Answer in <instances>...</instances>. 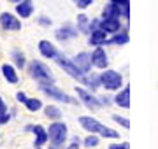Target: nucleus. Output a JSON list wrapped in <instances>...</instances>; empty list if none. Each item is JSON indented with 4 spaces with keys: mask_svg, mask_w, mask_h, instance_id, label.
Here are the masks:
<instances>
[{
    "mask_svg": "<svg viewBox=\"0 0 158 149\" xmlns=\"http://www.w3.org/2000/svg\"><path fill=\"white\" fill-rule=\"evenodd\" d=\"M91 63L95 65V67H98V69H106L107 67V54H106V51L102 49V47H97L95 51L91 53Z\"/></svg>",
    "mask_w": 158,
    "mask_h": 149,
    "instance_id": "obj_10",
    "label": "nucleus"
},
{
    "mask_svg": "<svg viewBox=\"0 0 158 149\" xmlns=\"http://www.w3.org/2000/svg\"><path fill=\"white\" fill-rule=\"evenodd\" d=\"M16 12L21 18H30L32 12H34V2L32 0H21L16 6Z\"/></svg>",
    "mask_w": 158,
    "mask_h": 149,
    "instance_id": "obj_13",
    "label": "nucleus"
},
{
    "mask_svg": "<svg viewBox=\"0 0 158 149\" xmlns=\"http://www.w3.org/2000/svg\"><path fill=\"white\" fill-rule=\"evenodd\" d=\"M0 25H2L4 30H19L21 28L19 19L14 18L12 14H9V12H2L0 14Z\"/></svg>",
    "mask_w": 158,
    "mask_h": 149,
    "instance_id": "obj_9",
    "label": "nucleus"
},
{
    "mask_svg": "<svg viewBox=\"0 0 158 149\" xmlns=\"http://www.w3.org/2000/svg\"><path fill=\"white\" fill-rule=\"evenodd\" d=\"M114 4H118V6H128L130 0H113Z\"/></svg>",
    "mask_w": 158,
    "mask_h": 149,
    "instance_id": "obj_35",
    "label": "nucleus"
},
{
    "mask_svg": "<svg viewBox=\"0 0 158 149\" xmlns=\"http://www.w3.org/2000/svg\"><path fill=\"white\" fill-rule=\"evenodd\" d=\"M107 32L106 30H102V28H97V30H93L91 32V35H90V44L91 46H100V44H106L107 42Z\"/></svg>",
    "mask_w": 158,
    "mask_h": 149,
    "instance_id": "obj_16",
    "label": "nucleus"
},
{
    "mask_svg": "<svg viewBox=\"0 0 158 149\" xmlns=\"http://www.w3.org/2000/svg\"><path fill=\"white\" fill-rule=\"evenodd\" d=\"M127 42H128V34L127 32H116L113 39L107 40L106 44H119L121 46V44H127Z\"/></svg>",
    "mask_w": 158,
    "mask_h": 149,
    "instance_id": "obj_20",
    "label": "nucleus"
},
{
    "mask_svg": "<svg viewBox=\"0 0 158 149\" xmlns=\"http://www.w3.org/2000/svg\"><path fill=\"white\" fill-rule=\"evenodd\" d=\"M113 119L116 121V123H119L123 128H127V130L130 128V121L127 119V118H123V116H113Z\"/></svg>",
    "mask_w": 158,
    "mask_h": 149,
    "instance_id": "obj_27",
    "label": "nucleus"
},
{
    "mask_svg": "<svg viewBox=\"0 0 158 149\" xmlns=\"http://www.w3.org/2000/svg\"><path fill=\"white\" fill-rule=\"evenodd\" d=\"M39 51H40V54L46 56V58H56V54H58L56 47L53 46L49 40H40L39 42Z\"/></svg>",
    "mask_w": 158,
    "mask_h": 149,
    "instance_id": "obj_14",
    "label": "nucleus"
},
{
    "mask_svg": "<svg viewBox=\"0 0 158 149\" xmlns=\"http://www.w3.org/2000/svg\"><path fill=\"white\" fill-rule=\"evenodd\" d=\"M25 105H27V109L28 111H39L40 107H42V103H40V100H37V98H27V102H25Z\"/></svg>",
    "mask_w": 158,
    "mask_h": 149,
    "instance_id": "obj_24",
    "label": "nucleus"
},
{
    "mask_svg": "<svg viewBox=\"0 0 158 149\" xmlns=\"http://www.w3.org/2000/svg\"><path fill=\"white\" fill-rule=\"evenodd\" d=\"M28 130L35 133V147H40V146H42L46 140H48V137H49V135L46 133L44 128H42V126H39V125H35V126H34V125H30V126H28Z\"/></svg>",
    "mask_w": 158,
    "mask_h": 149,
    "instance_id": "obj_12",
    "label": "nucleus"
},
{
    "mask_svg": "<svg viewBox=\"0 0 158 149\" xmlns=\"http://www.w3.org/2000/svg\"><path fill=\"white\" fill-rule=\"evenodd\" d=\"M97 28H100V21H97V19H93L90 23V30L93 32V30H97Z\"/></svg>",
    "mask_w": 158,
    "mask_h": 149,
    "instance_id": "obj_32",
    "label": "nucleus"
},
{
    "mask_svg": "<svg viewBox=\"0 0 158 149\" xmlns=\"http://www.w3.org/2000/svg\"><path fill=\"white\" fill-rule=\"evenodd\" d=\"M28 72L32 77H35V81H39V86H48V84H53L55 83L49 69L46 67L44 63L37 62V60L28 63Z\"/></svg>",
    "mask_w": 158,
    "mask_h": 149,
    "instance_id": "obj_1",
    "label": "nucleus"
},
{
    "mask_svg": "<svg viewBox=\"0 0 158 149\" xmlns=\"http://www.w3.org/2000/svg\"><path fill=\"white\" fill-rule=\"evenodd\" d=\"M11 2H16V4H19V2H21V0H11Z\"/></svg>",
    "mask_w": 158,
    "mask_h": 149,
    "instance_id": "obj_37",
    "label": "nucleus"
},
{
    "mask_svg": "<svg viewBox=\"0 0 158 149\" xmlns=\"http://www.w3.org/2000/svg\"><path fill=\"white\" fill-rule=\"evenodd\" d=\"M40 90L46 93V95H49V98H55V100H60V102H67L70 103L72 100H70V97L69 95H65V93L62 91V90H58L55 84H48V86H40Z\"/></svg>",
    "mask_w": 158,
    "mask_h": 149,
    "instance_id": "obj_7",
    "label": "nucleus"
},
{
    "mask_svg": "<svg viewBox=\"0 0 158 149\" xmlns=\"http://www.w3.org/2000/svg\"><path fill=\"white\" fill-rule=\"evenodd\" d=\"M74 4L79 7V9H86L93 4V0H74Z\"/></svg>",
    "mask_w": 158,
    "mask_h": 149,
    "instance_id": "obj_29",
    "label": "nucleus"
},
{
    "mask_svg": "<svg viewBox=\"0 0 158 149\" xmlns=\"http://www.w3.org/2000/svg\"><path fill=\"white\" fill-rule=\"evenodd\" d=\"M44 112H46V116L49 118V119H60L62 118V111L58 109V107H55V105H48L44 109Z\"/></svg>",
    "mask_w": 158,
    "mask_h": 149,
    "instance_id": "obj_22",
    "label": "nucleus"
},
{
    "mask_svg": "<svg viewBox=\"0 0 158 149\" xmlns=\"http://www.w3.org/2000/svg\"><path fill=\"white\" fill-rule=\"evenodd\" d=\"M35 149H39V147H35Z\"/></svg>",
    "mask_w": 158,
    "mask_h": 149,
    "instance_id": "obj_39",
    "label": "nucleus"
},
{
    "mask_svg": "<svg viewBox=\"0 0 158 149\" xmlns=\"http://www.w3.org/2000/svg\"><path fill=\"white\" fill-rule=\"evenodd\" d=\"M79 125L90 133H100L102 128H104V125L100 121H97L95 118H90V116H81L79 118Z\"/></svg>",
    "mask_w": 158,
    "mask_h": 149,
    "instance_id": "obj_6",
    "label": "nucleus"
},
{
    "mask_svg": "<svg viewBox=\"0 0 158 149\" xmlns=\"http://www.w3.org/2000/svg\"><path fill=\"white\" fill-rule=\"evenodd\" d=\"M109 149H119V147H114V146H111V147H109Z\"/></svg>",
    "mask_w": 158,
    "mask_h": 149,
    "instance_id": "obj_38",
    "label": "nucleus"
},
{
    "mask_svg": "<svg viewBox=\"0 0 158 149\" xmlns=\"http://www.w3.org/2000/svg\"><path fill=\"white\" fill-rule=\"evenodd\" d=\"M74 63H76V67H77L83 74H88L91 69V54H88V53H79V54H76L72 60Z\"/></svg>",
    "mask_w": 158,
    "mask_h": 149,
    "instance_id": "obj_8",
    "label": "nucleus"
},
{
    "mask_svg": "<svg viewBox=\"0 0 158 149\" xmlns=\"http://www.w3.org/2000/svg\"><path fill=\"white\" fill-rule=\"evenodd\" d=\"M56 63L62 67L65 72H67L70 77H74V79H77V81H83V72L76 67V63L70 62V60H67V58H62V56H58L56 54Z\"/></svg>",
    "mask_w": 158,
    "mask_h": 149,
    "instance_id": "obj_4",
    "label": "nucleus"
},
{
    "mask_svg": "<svg viewBox=\"0 0 158 149\" xmlns=\"http://www.w3.org/2000/svg\"><path fill=\"white\" fill-rule=\"evenodd\" d=\"M119 16H121V7L118 4L111 2L104 7V18H119Z\"/></svg>",
    "mask_w": 158,
    "mask_h": 149,
    "instance_id": "obj_18",
    "label": "nucleus"
},
{
    "mask_svg": "<svg viewBox=\"0 0 158 149\" xmlns=\"http://www.w3.org/2000/svg\"><path fill=\"white\" fill-rule=\"evenodd\" d=\"M114 103L119 105V107H123V109H128L130 107V88L128 86L114 97Z\"/></svg>",
    "mask_w": 158,
    "mask_h": 149,
    "instance_id": "obj_17",
    "label": "nucleus"
},
{
    "mask_svg": "<svg viewBox=\"0 0 158 149\" xmlns=\"http://www.w3.org/2000/svg\"><path fill=\"white\" fill-rule=\"evenodd\" d=\"M9 119H11V116L7 114V112H6V114H2V116H0V125H6Z\"/></svg>",
    "mask_w": 158,
    "mask_h": 149,
    "instance_id": "obj_33",
    "label": "nucleus"
},
{
    "mask_svg": "<svg viewBox=\"0 0 158 149\" xmlns=\"http://www.w3.org/2000/svg\"><path fill=\"white\" fill-rule=\"evenodd\" d=\"M48 135H49L51 142L55 144V146H62L65 137H67V126H65V123H60V121L53 123V125L49 126Z\"/></svg>",
    "mask_w": 158,
    "mask_h": 149,
    "instance_id": "obj_2",
    "label": "nucleus"
},
{
    "mask_svg": "<svg viewBox=\"0 0 158 149\" xmlns=\"http://www.w3.org/2000/svg\"><path fill=\"white\" fill-rule=\"evenodd\" d=\"M74 37H77V28H74L70 25H65L60 30H56L58 40H69V39H74Z\"/></svg>",
    "mask_w": 158,
    "mask_h": 149,
    "instance_id": "obj_15",
    "label": "nucleus"
},
{
    "mask_svg": "<svg viewBox=\"0 0 158 149\" xmlns=\"http://www.w3.org/2000/svg\"><path fill=\"white\" fill-rule=\"evenodd\" d=\"M100 81L102 86H106V90H119V86H121V75L116 70H104Z\"/></svg>",
    "mask_w": 158,
    "mask_h": 149,
    "instance_id": "obj_3",
    "label": "nucleus"
},
{
    "mask_svg": "<svg viewBox=\"0 0 158 149\" xmlns=\"http://www.w3.org/2000/svg\"><path fill=\"white\" fill-rule=\"evenodd\" d=\"M67 149H79V139H77V137H74L72 144H70V146H69Z\"/></svg>",
    "mask_w": 158,
    "mask_h": 149,
    "instance_id": "obj_31",
    "label": "nucleus"
},
{
    "mask_svg": "<svg viewBox=\"0 0 158 149\" xmlns=\"http://www.w3.org/2000/svg\"><path fill=\"white\" fill-rule=\"evenodd\" d=\"M100 135L102 137H107V139H118L119 135H118V132H114V130H111V128H102V132H100Z\"/></svg>",
    "mask_w": 158,
    "mask_h": 149,
    "instance_id": "obj_26",
    "label": "nucleus"
},
{
    "mask_svg": "<svg viewBox=\"0 0 158 149\" xmlns=\"http://www.w3.org/2000/svg\"><path fill=\"white\" fill-rule=\"evenodd\" d=\"M6 112H7V105H6V102H4V100L0 98V116L6 114Z\"/></svg>",
    "mask_w": 158,
    "mask_h": 149,
    "instance_id": "obj_30",
    "label": "nucleus"
},
{
    "mask_svg": "<svg viewBox=\"0 0 158 149\" xmlns=\"http://www.w3.org/2000/svg\"><path fill=\"white\" fill-rule=\"evenodd\" d=\"M98 142H100V140H98V137H97V135H90V137L85 140V146H86V147H95Z\"/></svg>",
    "mask_w": 158,
    "mask_h": 149,
    "instance_id": "obj_28",
    "label": "nucleus"
},
{
    "mask_svg": "<svg viewBox=\"0 0 158 149\" xmlns=\"http://www.w3.org/2000/svg\"><path fill=\"white\" fill-rule=\"evenodd\" d=\"M12 60H14V63H16L18 69H23V67H25V56H23V53L12 51Z\"/></svg>",
    "mask_w": 158,
    "mask_h": 149,
    "instance_id": "obj_25",
    "label": "nucleus"
},
{
    "mask_svg": "<svg viewBox=\"0 0 158 149\" xmlns=\"http://www.w3.org/2000/svg\"><path fill=\"white\" fill-rule=\"evenodd\" d=\"M76 91H77V97H81L83 103H85L88 109L97 111V109H100V107H102V102H100V100H98V98H95L91 93L86 91V90H83V88H77Z\"/></svg>",
    "mask_w": 158,
    "mask_h": 149,
    "instance_id": "obj_5",
    "label": "nucleus"
},
{
    "mask_svg": "<svg viewBox=\"0 0 158 149\" xmlns=\"http://www.w3.org/2000/svg\"><path fill=\"white\" fill-rule=\"evenodd\" d=\"M100 28L106 30L107 34H116V32H119V28H121L119 18H104L100 21Z\"/></svg>",
    "mask_w": 158,
    "mask_h": 149,
    "instance_id": "obj_11",
    "label": "nucleus"
},
{
    "mask_svg": "<svg viewBox=\"0 0 158 149\" xmlns=\"http://www.w3.org/2000/svg\"><path fill=\"white\" fill-rule=\"evenodd\" d=\"M39 23L40 25H51V19H48V18L42 16V18H39Z\"/></svg>",
    "mask_w": 158,
    "mask_h": 149,
    "instance_id": "obj_36",
    "label": "nucleus"
},
{
    "mask_svg": "<svg viewBox=\"0 0 158 149\" xmlns=\"http://www.w3.org/2000/svg\"><path fill=\"white\" fill-rule=\"evenodd\" d=\"M16 98H18V102H23V103L27 102V97H25V93H21V91L16 95Z\"/></svg>",
    "mask_w": 158,
    "mask_h": 149,
    "instance_id": "obj_34",
    "label": "nucleus"
},
{
    "mask_svg": "<svg viewBox=\"0 0 158 149\" xmlns=\"http://www.w3.org/2000/svg\"><path fill=\"white\" fill-rule=\"evenodd\" d=\"M2 74L7 79V83H11V84H16L18 83V74L12 65H2Z\"/></svg>",
    "mask_w": 158,
    "mask_h": 149,
    "instance_id": "obj_19",
    "label": "nucleus"
},
{
    "mask_svg": "<svg viewBox=\"0 0 158 149\" xmlns=\"http://www.w3.org/2000/svg\"><path fill=\"white\" fill-rule=\"evenodd\" d=\"M81 83H85L88 88H91V91H93V90H97V88L102 84L100 77H97V75H91V77H83V81H81Z\"/></svg>",
    "mask_w": 158,
    "mask_h": 149,
    "instance_id": "obj_21",
    "label": "nucleus"
},
{
    "mask_svg": "<svg viewBox=\"0 0 158 149\" xmlns=\"http://www.w3.org/2000/svg\"><path fill=\"white\" fill-rule=\"evenodd\" d=\"M77 28L81 32H90V25H88V18L85 14H79L77 16Z\"/></svg>",
    "mask_w": 158,
    "mask_h": 149,
    "instance_id": "obj_23",
    "label": "nucleus"
}]
</instances>
